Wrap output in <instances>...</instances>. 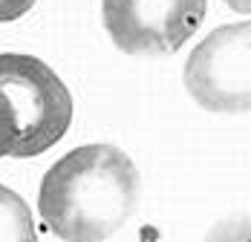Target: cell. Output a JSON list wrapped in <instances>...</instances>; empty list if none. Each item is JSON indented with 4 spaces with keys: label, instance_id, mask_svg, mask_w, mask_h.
I'll list each match as a JSON object with an SVG mask.
<instances>
[{
    "label": "cell",
    "instance_id": "obj_1",
    "mask_svg": "<svg viewBox=\"0 0 251 242\" xmlns=\"http://www.w3.org/2000/svg\"><path fill=\"white\" fill-rule=\"evenodd\" d=\"M142 179L133 159L113 145H84L58 159L38 194V214L55 237L99 242L136 214Z\"/></svg>",
    "mask_w": 251,
    "mask_h": 242
},
{
    "label": "cell",
    "instance_id": "obj_2",
    "mask_svg": "<svg viewBox=\"0 0 251 242\" xmlns=\"http://www.w3.org/2000/svg\"><path fill=\"white\" fill-rule=\"evenodd\" d=\"M0 93L6 96L18 124V142L12 156H38L67 136L73 121V96L55 70H50L41 58L3 52Z\"/></svg>",
    "mask_w": 251,
    "mask_h": 242
},
{
    "label": "cell",
    "instance_id": "obj_3",
    "mask_svg": "<svg viewBox=\"0 0 251 242\" xmlns=\"http://www.w3.org/2000/svg\"><path fill=\"white\" fill-rule=\"evenodd\" d=\"M251 26L228 24L205 35L185 64V90L211 113H249Z\"/></svg>",
    "mask_w": 251,
    "mask_h": 242
},
{
    "label": "cell",
    "instance_id": "obj_4",
    "mask_svg": "<svg viewBox=\"0 0 251 242\" xmlns=\"http://www.w3.org/2000/svg\"><path fill=\"white\" fill-rule=\"evenodd\" d=\"M208 0H104V29L113 44L139 58L171 55L205 21Z\"/></svg>",
    "mask_w": 251,
    "mask_h": 242
},
{
    "label": "cell",
    "instance_id": "obj_5",
    "mask_svg": "<svg viewBox=\"0 0 251 242\" xmlns=\"http://www.w3.org/2000/svg\"><path fill=\"white\" fill-rule=\"evenodd\" d=\"M35 240L32 211L21 196L0 185V242H29Z\"/></svg>",
    "mask_w": 251,
    "mask_h": 242
},
{
    "label": "cell",
    "instance_id": "obj_6",
    "mask_svg": "<svg viewBox=\"0 0 251 242\" xmlns=\"http://www.w3.org/2000/svg\"><path fill=\"white\" fill-rule=\"evenodd\" d=\"M15 142H18V124H15V113H12V107H9L6 96L0 93V159H3V156H12Z\"/></svg>",
    "mask_w": 251,
    "mask_h": 242
},
{
    "label": "cell",
    "instance_id": "obj_7",
    "mask_svg": "<svg viewBox=\"0 0 251 242\" xmlns=\"http://www.w3.org/2000/svg\"><path fill=\"white\" fill-rule=\"evenodd\" d=\"M35 6V0H0V24L18 21Z\"/></svg>",
    "mask_w": 251,
    "mask_h": 242
},
{
    "label": "cell",
    "instance_id": "obj_8",
    "mask_svg": "<svg viewBox=\"0 0 251 242\" xmlns=\"http://www.w3.org/2000/svg\"><path fill=\"white\" fill-rule=\"evenodd\" d=\"M228 6L234 9V12H240V15H249V6H251V0H226Z\"/></svg>",
    "mask_w": 251,
    "mask_h": 242
}]
</instances>
